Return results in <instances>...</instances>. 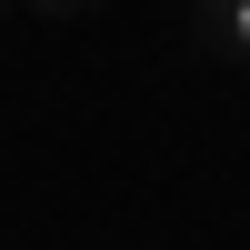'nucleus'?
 <instances>
[{
  "instance_id": "2",
  "label": "nucleus",
  "mask_w": 250,
  "mask_h": 250,
  "mask_svg": "<svg viewBox=\"0 0 250 250\" xmlns=\"http://www.w3.org/2000/svg\"><path fill=\"white\" fill-rule=\"evenodd\" d=\"M30 20H70V10H100V0H20Z\"/></svg>"
},
{
  "instance_id": "3",
  "label": "nucleus",
  "mask_w": 250,
  "mask_h": 250,
  "mask_svg": "<svg viewBox=\"0 0 250 250\" xmlns=\"http://www.w3.org/2000/svg\"><path fill=\"white\" fill-rule=\"evenodd\" d=\"M0 10H20V0H0Z\"/></svg>"
},
{
  "instance_id": "1",
  "label": "nucleus",
  "mask_w": 250,
  "mask_h": 250,
  "mask_svg": "<svg viewBox=\"0 0 250 250\" xmlns=\"http://www.w3.org/2000/svg\"><path fill=\"white\" fill-rule=\"evenodd\" d=\"M190 40L220 60H250V0H190Z\"/></svg>"
}]
</instances>
